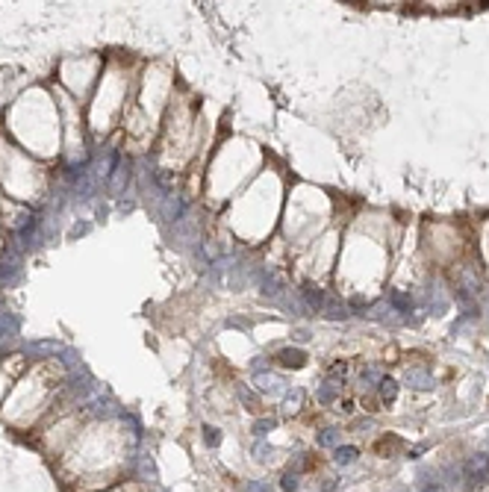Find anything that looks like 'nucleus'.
<instances>
[{"instance_id": "nucleus-5", "label": "nucleus", "mask_w": 489, "mask_h": 492, "mask_svg": "<svg viewBox=\"0 0 489 492\" xmlns=\"http://www.w3.org/2000/svg\"><path fill=\"white\" fill-rule=\"evenodd\" d=\"M333 442H336V434H333V431H324V434L318 436V445H333Z\"/></svg>"}, {"instance_id": "nucleus-2", "label": "nucleus", "mask_w": 489, "mask_h": 492, "mask_svg": "<svg viewBox=\"0 0 489 492\" xmlns=\"http://www.w3.org/2000/svg\"><path fill=\"white\" fill-rule=\"evenodd\" d=\"M280 363H283V366H301V363H304V354H301V351H283V354H280Z\"/></svg>"}, {"instance_id": "nucleus-6", "label": "nucleus", "mask_w": 489, "mask_h": 492, "mask_svg": "<svg viewBox=\"0 0 489 492\" xmlns=\"http://www.w3.org/2000/svg\"><path fill=\"white\" fill-rule=\"evenodd\" d=\"M268 428H274V422H271V419H262V422H257V434H259V436H262Z\"/></svg>"}, {"instance_id": "nucleus-7", "label": "nucleus", "mask_w": 489, "mask_h": 492, "mask_svg": "<svg viewBox=\"0 0 489 492\" xmlns=\"http://www.w3.org/2000/svg\"><path fill=\"white\" fill-rule=\"evenodd\" d=\"M248 492H271L265 484H248Z\"/></svg>"}, {"instance_id": "nucleus-3", "label": "nucleus", "mask_w": 489, "mask_h": 492, "mask_svg": "<svg viewBox=\"0 0 489 492\" xmlns=\"http://www.w3.org/2000/svg\"><path fill=\"white\" fill-rule=\"evenodd\" d=\"M298 484H301V481H298V475H295V472L283 475V481H280V487H283V492H295V490H298Z\"/></svg>"}, {"instance_id": "nucleus-1", "label": "nucleus", "mask_w": 489, "mask_h": 492, "mask_svg": "<svg viewBox=\"0 0 489 492\" xmlns=\"http://www.w3.org/2000/svg\"><path fill=\"white\" fill-rule=\"evenodd\" d=\"M357 448H351V445H345V448H336V454H333V460L339 463V466H348V463H354L357 460Z\"/></svg>"}, {"instance_id": "nucleus-4", "label": "nucleus", "mask_w": 489, "mask_h": 492, "mask_svg": "<svg viewBox=\"0 0 489 492\" xmlns=\"http://www.w3.org/2000/svg\"><path fill=\"white\" fill-rule=\"evenodd\" d=\"M380 395H383V401H392V398H395V386H392V380H383Z\"/></svg>"}]
</instances>
